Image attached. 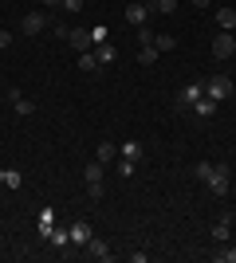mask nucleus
<instances>
[{
    "mask_svg": "<svg viewBox=\"0 0 236 263\" xmlns=\"http://www.w3.org/2000/svg\"><path fill=\"white\" fill-rule=\"evenodd\" d=\"M146 4H154V0H146Z\"/></svg>",
    "mask_w": 236,
    "mask_h": 263,
    "instance_id": "nucleus-33",
    "label": "nucleus"
},
{
    "mask_svg": "<svg viewBox=\"0 0 236 263\" xmlns=\"http://www.w3.org/2000/svg\"><path fill=\"white\" fill-rule=\"evenodd\" d=\"M193 114H197V118H213V114H216V102L209 99V95H205V99H197V102H193Z\"/></svg>",
    "mask_w": 236,
    "mask_h": 263,
    "instance_id": "nucleus-16",
    "label": "nucleus"
},
{
    "mask_svg": "<svg viewBox=\"0 0 236 263\" xmlns=\"http://www.w3.org/2000/svg\"><path fill=\"white\" fill-rule=\"evenodd\" d=\"M213 55H216V59H232V55H236L232 32H216V35H213Z\"/></svg>",
    "mask_w": 236,
    "mask_h": 263,
    "instance_id": "nucleus-5",
    "label": "nucleus"
},
{
    "mask_svg": "<svg viewBox=\"0 0 236 263\" xmlns=\"http://www.w3.org/2000/svg\"><path fill=\"white\" fill-rule=\"evenodd\" d=\"M216 259H221V263H236V248H225V252H216Z\"/></svg>",
    "mask_w": 236,
    "mask_h": 263,
    "instance_id": "nucleus-27",
    "label": "nucleus"
},
{
    "mask_svg": "<svg viewBox=\"0 0 236 263\" xmlns=\"http://www.w3.org/2000/svg\"><path fill=\"white\" fill-rule=\"evenodd\" d=\"M99 55L95 51H79V71H83V75H90V71H99Z\"/></svg>",
    "mask_w": 236,
    "mask_h": 263,
    "instance_id": "nucleus-15",
    "label": "nucleus"
},
{
    "mask_svg": "<svg viewBox=\"0 0 236 263\" xmlns=\"http://www.w3.org/2000/svg\"><path fill=\"white\" fill-rule=\"evenodd\" d=\"M197 99H205V83H189V87L181 90V99H177V106H193Z\"/></svg>",
    "mask_w": 236,
    "mask_h": 263,
    "instance_id": "nucleus-9",
    "label": "nucleus"
},
{
    "mask_svg": "<svg viewBox=\"0 0 236 263\" xmlns=\"http://www.w3.org/2000/svg\"><path fill=\"white\" fill-rule=\"evenodd\" d=\"M205 185H209L213 197H225V193H228V165H213L209 177H205Z\"/></svg>",
    "mask_w": 236,
    "mask_h": 263,
    "instance_id": "nucleus-3",
    "label": "nucleus"
},
{
    "mask_svg": "<svg viewBox=\"0 0 236 263\" xmlns=\"http://www.w3.org/2000/svg\"><path fill=\"white\" fill-rule=\"evenodd\" d=\"M8 44H12V35H8V32H0V51H4Z\"/></svg>",
    "mask_w": 236,
    "mask_h": 263,
    "instance_id": "nucleus-30",
    "label": "nucleus"
},
{
    "mask_svg": "<svg viewBox=\"0 0 236 263\" xmlns=\"http://www.w3.org/2000/svg\"><path fill=\"white\" fill-rule=\"evenodd\" d=\"M205 95L213 102H225L228 95H232V79L228 75H213V79H205Z\"/></svg>",
    "mask_w": 236,
    "mask_h": 263,
    "instance_id": "nucleus-1",
    "label": "nucleus"
},
{
    "mask_svg": "<svg viewBox=\"0 0 236 263\" xmlns=\"http://www.w3.org/2000/svg\"><path fill=\"white\" fill-rule=\"evenodd\" d=\"M154 12V4L146 0H134V4H126V24H134V28H146V16Z\"/></svg>",
    "mask_w": 236,
    "mask_h": 263,
    "instance_id": "nucleus-4",
    "label": "nucleus"
},
{
    "mask_svg": "<svg viewBox=\"0 0 236 263\" xmlns=\"http://www.w3.org/2000/svg\"><path fill=\"white\" fill-rule=\"evenodd\" d=\"M181 0H154V12H177Z\"/></svg>",
    "mask_w": 236,
    "mask_h": 263,
    "instance_id": "nucleus-25",
    "label": "nucleus"
},
{
    "mask_svg": "<svg viewBox=\"0 0 236 263\" xmlns=\"http://www.w3.org/2000/svg\"><path fill=\"white\" fill-rule=\"evenodd\" d=\"M106 40H111V28H106V24H95V28H90V44L99 47V44H106Z\"/></svg>",
    "mask_w": 236,
    "mask_h": 263,
    "instance_id": "nucleus-20",
    "label": "nucleus"
},
{
    "mask_svg": "<svg viewBox=\"0 0 236 263\" xmlns=\"http://www.w3.org/2000/svg\"><path fill=\"white\" fill-rule=\"evenodd\" d=\"M138 63H146V67H150V63H157V47H154V44L142 47V51H138Z\"/></svg>",
    "mask_w": 236,
    "mask_h": 263,
    "instance_id": "nucleus-24",
    "label": "nucleus"
},
{
    "mask_svg": "<svg viewBox=\"0 0 236 263\" xmlns=\"http://www.w3.org/2000/svg\"><path fill=\"white\" fill-rule=\"evenodd\" d=\"M0 185H4V189H20L24 173H20V169H0Z\"/></svg>",
    "mask_w": 236,
    "mask_h": 263,
    "instance_id": "nucleus-17",
    "label": "nucleus"
},
{
    "mask_svg": "<svg viewBox=\"0 0 236 263\" xmlns=\"http://www.w3.org/2000/svg\"><path fill=\"white\" fill-rule=\"evenodd\" d=\"M95 161H99V165H111V161H118V145H114V142H102L99 149H95Z\"/></svg>",
    "mask_w": 236,
    "mask_h": 263,
    "instance_id": "nucleus-13",
    "label": "nucleus"
},
{
    "mask_svg": "<svg viewBox=\"0 0 236 263\" xmlns=\"http://www.w3.org/2000/svg\"><path fill=\"white\" fill-rule=\"evenodd\" d=\"M138 44L150 47V44H154V32H150V28H142V32H138Z\"/></svg>",
    "mask_w": 236,
    "mask_h": 263,
    "instance_id": "nucleus-28",
    "label": "nucleus"
},
{
    "mask_svg": "<svg viewBox=\"0 0 236 263\" xmlns=\"http://www.w3.org/2000/svg\"><path fill=\"white\" fill-rule=\"evenodd\" d=\"M228 220H232V216H221V220L213 224V240H216V243H228V236H232V228H228Z\"/></svg>",
    "mask_w": 236,
    "mask_h": 263,
    "instance_id": "nucleus-18",
    "label": "nucleus"
},
{
    "mask_svg": "<svg viewBox=\"0 0 236 263\" xmlns=\"http://www.w3.org/2000/svg\"><path fill=\"white\" fill-rule=\"evenodd\" d=\"M59 8H67V12H79V8H83V0H63Z\"/></svg>",
    "mask_w": 236,
    "mask_h": 263,
    "instance_id": "nucleus-29",
    "label": "nucleus"
},
{
    "mask_svg": "<svg viewBox=\"0 0 236 263\" xmlns=\"http://www.w3.org/2000/svg\"><path fill=\"white\" fill-rule=\"evenodd\" d=\"M95 55H99V63H114V55H118V51H114V44L106 40V44L95 47Z\"/></svg>",
    "mask_w": 236,
    "mask_h": 263,
    "instance_id": "nucleus-21",
    "label": "nucleus"
},
{
    "mask_svg": "<svg viewBox=\"0 0 236 263\" xmlns=\"http://www.w3.org/2000/svg\"><path fill=\"white\" fill-rule=\"evenodd\" d=\"M83 181H87V193H90L95 200L106 193V189H102V165H99V161H87V165H83Z\"/></svg>",
    "mask_w": 236,
    "mask_h": 263,
    "instance_id": "nucleus-2",
    "label": "nucleus"
},
{
    "mask_svg": "<svg viewBox=\"0 0 236 263\" xmlns=\"http://www.w3.org/2000/svg\"><path fill=\"white\" fill-rule=\"evenodd\" d=\"M67 44L75 47V51H90V32H87V28H71Z\"/></svg>",
    "mask_w": 236,
    "mask_h": 263,
    "instance_id": "nucleus-11",
    "label": "nucleus"
},
{
    "mask_svg": "<svg viewBox=\"0 0 236 263\" xmlns=\"http://www.w3.org/2000/svg\"><path fill=\"white\" fill-rule=\"evenodd\" d=\"M87 255H90V259H111V243L90 236V240H87Z\"/></svg>",
    "mask_w": 236,
    "mask_h": 263,
    "instance_id": "nucleus-12",
    "label": "nucleus"
},
{
    "mask_svg": "<svg viewBox=\"0 0 236 263\" xmlns=\"http://www.w3.org/2000/svg\"><path fill=\"white\" fill-rule=\"evenodd\" d=\"M154 47H157V55H161V51H173L177 40H173V35H154Z\"/></svg>",
    "mask_w": 236,
    "mask_h": 263,
    "instance_id": "nucleus-22",
    "label": "nucleus"
},
{
    "mask_svg": "<svg viewBox=\"0 0 236 263\" xmlns=\"http://www.w3.org/2000/svg\"><path fill=\"white\" fill-rule=\"evenodd\" d=\"M47 243H56V248H59L63 255H71V248H75V243H71V232H63V228H51Z\"/></svg>",
    "mask_w": 236,
    "mask_h": 263,
    "instance_id": "nucleus-10",
    "label": "nucleus"
},
{
    "mask_svg": "<svg viewBox=\"0 0 236 263\" xmlns=\"http://www.w3.org/2000/svg\"><path fill=\"white\" fill-rule=\"evenodd\" d=\"M47 24H51V20H47L44 12H24V20H20V32H24V35H40V32L47 28Z\"/></svg>",
    "mask_w": 236,
    "mask_h": 263,
    "instance_id": "nucleus-6",
    "label": "nucleus"
},
{
    "mask_svg": "<svg viewBox=\"0 0 236 263\" xmlns=\"http://www.w3.org/2000/svg\"><path fill=\"white\" fill-rule=\"evenodd\" d=\"M47 28H51V32H56L59 40H67V35H71V28H67V24H63V20H56V24H47Z\"/></svg>",
    "mask_w": 236,
    "mask_h": 263,
    "instance_id": "nucleus-26",
    "label": "nucleus"
},
{
    "mask_svg": "<svg viewBox=\"0 0 236 263\" xmlns=\"http://www.w3.org/2000/svg\"><path fill=\"white\" fill-rule=\"evenodd\" d=\"M216 28H221V32H232L236 28V8H216Z\"/></svg>",
    "mask_w": 236,
    "mask_h": 263,
    "instance_id": "nucleus-14",
    "label": "nucleus"
},
{
    "mask_svg": "<svg viewBox=\"0 0 236 263\" xmlns=\"http://www.w3.org/2000/svg\"><path fill=\"white\" fill-rule=\"evenodd\" d=\"M51 220H56V212H51V209H44V212H40V236H44V240L51 236V228H56Z\"/></svg>",
    "mask_w": 236,
    "mask_h": 263,
    "instance_id": "nucleus-19",
    "label": "nucleus"
},
{
    "mask_svg": "<svg viewBox=\"0 0 236 263\" xmlns=\"http://www.w3.org/2000/svg\"><path fill=\"white\" fill-rule=\"evenodd\" d=\"M67 232H71V243H75V248H87V240H90V224L87 220H75Z\"/></svg>",
    "mask_w": 236,
    "mask_h": 263,
    "instance_id": "nucleus-8",
    "label": "nucleus"
},
{
    "mask_svg": "<svg viewBox=\"0 0 236 263\" xmlns=\"http://www.w3.org/2000/svg\"><path fill=\"white\" fill-rule=\"evenodd\" d=\"M193 4H197V8H209V4H213V0H193Z\"/></svg>",
    "mask_w": 236,
    "mask_h": 263,
    "instance_id": "nucleus-31",
    "label": "nucleus"
},
{
    "mask_svg": "<svg viewBox=\"0 0 236 263\" xmlns=\"http://www.w3.org/2000/svg\"><path fill=\"white\" fill-rule=\"evenodd\" d=\"M138 157H142V145H138V142H126L122 145V161H138Z\"/></svg>",
    "mask_w": 236,
    "mask_h": 263,
    "instance_id": "nucleus-23",
    "label": "nucleus"
},
{
    "mask_svg": "<svg viewBox=\"0 0 236 263\" xmlns=\"http://www.w3.org/2000/svg\"><path fill=\"white\" fill-rule=\"evenodd\" d=\"M44 4H47V8H59V4H63V0H44Z\"/></svg>",
    "mask_w": 236,
    "mask_h": 263,
    "instance_id": "nucleus-32",
    "label": "nucleus"
},
{
    "mask_svg": "<svg viewBox=\"0 0 236 263\" xmlns=\"http://www.w3.org/2000/svg\"><path fill=\"white\" fill-rule=\"evenodd\" d=\"M8 102H12V110H16L20 118H28V114H35V102H32V99H24L20 90H8Z\"/></svg>",
    "mask_w": 236,
    "mask_h": 263,
    "instance_id": "nucleus-7",
    "label": "nucleus"
}]
</instances>
